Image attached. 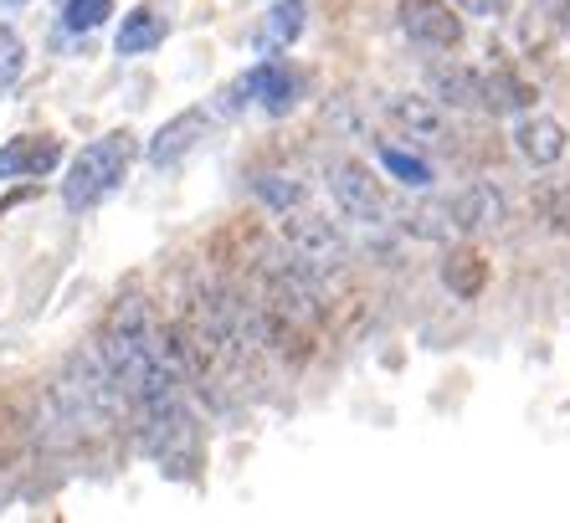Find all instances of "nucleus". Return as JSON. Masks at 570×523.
<instances>
[{
    "label": "nucleus",
    "instance_id": "obj_3",
    "mask_svg": "<svg viewBox=\"0 0 570 523\" xmlns=\"http://www.w3.org/2000/svg\"><path fill=\"white\" fill-rule=\"evenodd\" d=\"M330 196H334V206L345 210L350 221H365V226H375V221H385L391 216V200H385V185L371 175V165H360V159H334L330 165Z\"/></svg>",
    "mask_w": 570,
    "mask_h": 523
},
{
    "label": "nucleus",
    "instance_id": "obj_8",
    "mask_svg": "<svg viewBox=\"0 0 570 523\" xmlns=\"http://www.w3.org/2000/svg\"><path fill=\"white\" fill-rule=\"evenodd\" d=\"M514 149L524 165H534V170H556L570 149V134H566V124L550 114H524L514 124Z\"/></svg>",
    "mask_w": 570,
    "mask_h": 523
},
{
    "label": "nucleus",
    "instance_id": "obj_1",
    "mask_svg": "<svg viewBox=\"0 0 570 523\" xmlns=\"http://www.w3.org/2000/svg\"><path fill=\"white\" fill-rule=\"evenodd\" d=\"M129 165H134V134L129 129H114L94 145H82V155L67 165V180H62V206L72 216H88L98 210L124 180H129Z\"/></svg>",
    "mask_w": 570,
    "mask_h": 523
},
{
    "label": "nucleus",
    "instance_id": "obj_5",
    "mask_svg": "<svg viewBox=\"0 0 570 523\" xmlns=\"http://www.w3.org/2000/svg\"><path fill=\"white\" fill-rule=\"evenodd\" d=\"M206 134H212V108H180L175 118H165L145 145L149 170H175L186 155H196Z\"/></svg>",
    "mask_w": 570,
    "mask_h": 523
},
{
    "label": "nucleus",
    "instance_id": "obj_9",
    "mask_svg": "<svg viewBox=\"0 0 570 523\" xmlns=\"http://www.w3.org/2000/svg\"><path fill=\"white\" fill-rule=\"evenodd\" d=\"M448 210H452L458 236H483V231H499V226H504V196L483 180H473L468 190H458V196L448 200Z\"/></svg>",
    "mask_w": 570,
    "mask_h": 523
},
{
    "label": "nucleus",
    "instance_id": "obj_15",
    "mask_svg": "<svg viewBox=\"0 0 570 523\" xmlns=\"http://www.w3.org/2000/svg\"><path fill=\"white\" fill-rule=\"evenodd\" d=\"M375 159H381V170L391 175L396 185H406V190H432V165H426L422 155H412L406 145H396V139H375Z\"/></svg>",
    "mask_w": 570,
    "mask_h": 523
},
{
    "label": "nucleus",
    "instance_id": "obj_14",
    "mask_svg": "<svg viewBox=\"0 0 570 523\" xmlns=\"http://www.w3.org/2000/svg\"><path fill=\"white\" fill-rule=\"evenodd\" d=\"M442 288H448L452 298H478V293L489 288V262H483V251L452 247L448 257H442Z\"/></svg>",
    "mask_w": 570,
    "mask_h": 523
},
{
    "label": "nucleus",
    "instance_id": "obj_16",
    "mask_svg": "<svg viewBox=\"0 0 570 523\" xmlns=\"http://www.w3.org/2000/svg\"><path fill=\"white\" fill-rule=\"evenodd\" d=\"M401 231L416 236V241H452L458 226H452L448 200H416V206L401 216Z\"/></svg>",
    "mask_w": 570,
    "mask_h": 523
},
{
    "label": "nucleus",
    "instance_id": "obj_2",
    "mask_svg": "<svg viewBox=\"0 0 570 523\" xmlns=\"http://www.w3.org/2000/svg\"><path fill=\"white\" fill-rule=\"evenodd\" d=\"M396 27L401 37L426 47V52H458L463 47V11L452 0H401Z\"/></svg>",
    "mask_w": 570,
    "mask_h": 523
},
{
    "label": "nucleus",
    "instance_id": "obj_11",
    "mask_svg": "<svg viewBox=\"0 0 570 523\" xmlns=\"http://www.w3.org/2000/svg\"><path fill=\"white\" fill-rule=\"evenodd\" d=\"M426 88L442 108H483V72H473L468 62H432Z\"/></svg>",
    "mask_w": 570,
    "mask_h": 523
},
{
    "label": "nucleus",
    "instance_id": "obj_22",
    "mask_svg": "<svg viewBox=\"0 0 570 523\" xmlns=\"http://www.w3.org/2000/svg\"><path fill=\"white\" fill-rule=\"evenodd\" d=\"M0 6H31V0H0Z\"/></svg>",
    "mask_w": 570,
    "mask_h": 523
},
{
    "label": "nucleus",
    "instance_id": "obj_7",
    "mask_svg": "<svg viewBox=\"0 0 570 523\" xmlns=\"http://www.w3.org/2000/svg\"><path fill=\"white\" fill-rule=\"evenodd\" d=\"M385 118L401 139L412 145H442L448 139V118H442V103L426 98V92H391L385 98Z\"/></svg>",
    "mask_w": 570,
    "mask_h": 523
},
{
    "label": "nucleus",
    "instance_id": "obj_20",
    "mask_svg": "<svg viewBox=\"0 0 570 523\" xmlns=\"http://www.w3.org/2000/svg\"><path fill=\"white\" fill-rule=\"evenodd\" d=\"M463 16H473V21H504L509 0H452Z\"/></svg>",
    "mask_w": 570,
    "mask_h": 523
},
{
    "label": "nucleus",
    "instance_id": "obj_19",
    "mask_svg": "<svg viewBox=\"0 0 570 523\" xmlns=\"http://www.w3.org/2000/svg\"><path fill=\"white\" fill-rule=\"evenodd\" d=\"M257 196L273 210H298L304 206V185L288 180V175H263V180H257Z\"/></svg>",
    "mask_w": 570,
    "mask_h": 523
},
{
    "label": "nucleus",
    "instance_id": "obj_4",
    "mask_svg": "<svg viewBox=\"0 0 570 523\" xmlns=\"http://www.w3.org/2000/svg\"><path fill=\"white\" fill-rule=\"evenodd\" d=\"M242 82H247V98H253L267 118H288L293 108L304 103V72L278 52L257 57V62L242 72Z\"/></svg>",
    "mask_w": 570,
    "mask_h": 523
},
{
    "label": "nucleus",
    "instance_id": "obj_18",
    "mask_svg": "<svg viewBox=\"0 0 570 523\" xmlns=\"http://www.w3.org/2000/svg\"><path fill=\"white\" fill-rule=\"evenodd\" d=\"M108 16H114V0H62V27L82 31V37L108 27Z\"/></svg>",
    "mask_w": 570,
    "mask_h": 523
},
{
    "label": "nucleus",
    "instance_id": "obj_21",
    "mask_svg": "<svg viewBox=\"0 0 570 523\" xmlns=\"http://www.w3.org/2000/svg\"><path fill=\"white\" fill-rule=\"evenodd\" d=\"M550 21H556V27H570V0H550Z\"/></svg>",
    "mask_w": 570,
    "mask_h": 523
},
{
    "label": "nucleus",
    "instance_id": "obj_10",
    "mask_svg": "<svg viewBox=\"0 0 570 523\" xmlns=\"http://www.w3.org/2000/svg\"><path fill=\"white\" fill-rule=\"evenodd\" d=\"M165 37H170V21H165V11L159 6H134L129 16L119 21V31H114V52L119 57H149L155 47H165Z\"/></svg>",
    "mask_w": 570,
    "mask_h": 523
},
{
    "label": "nucleus",
    "instance_id": "obj_17",
    "mask_svg": "<svg viewBox=\"0 0 570 523\" xmlns=\"http://www.w3.org/2000/svg\"><path fill=\"white\" fill-rule=\"evenodd\" d=\"M21 72H27V41L11 21H0V98L21 82Z\"/></svg>",
    "mask_w": 570,
    "mask_h": 523
},
{
    "label": "nucleus",
    "instance_id": "obj_6",
    "mask_svg": "<svg viewBox=\"0 0 570 523\" xmlns=\"http://www.w3.org/2000/svg\"><path fill=\"white\" fill-rule=\"evenodd\" d=\"M62 155L67 149L57 134H16L0 145V180H47Z\"/></svg>",
    "mask_w": 570,
    "mask_h": 523
},
{
    "label": "nucleus",
    "instance_id": "obj_12",
    "mask_svg": "<svg viewBox=\"0 0 570 523\" xmlns=\"http://www.w3.org/2000/svg\"><path fill=\"white\" fill-rule=\"evenodd\" d=\"M308 27V6L304 0H278V6H267L263 27H257V52H288L293 41L304 37Z\"/></svg>",
    "mask_w": 570,
    "mask_h": 523
},
{
    "label": "nucleus",
    "instance_id": "obj_13",
    "mask_svg": "<svg viewBox=\"0 0 570 523\" xmlns=\"http://www.w3.org/2000/svg\"><path fill=\"white\" fill-rule=\"evenodd\" d=\"M534 103H540V92H534V82L519 78V72H509V67L483 72V108H489V114H499V118L530 114Z\"/></svg>",
    "mask_w": 570,
    "mask_h": 523
}]
</instances>
